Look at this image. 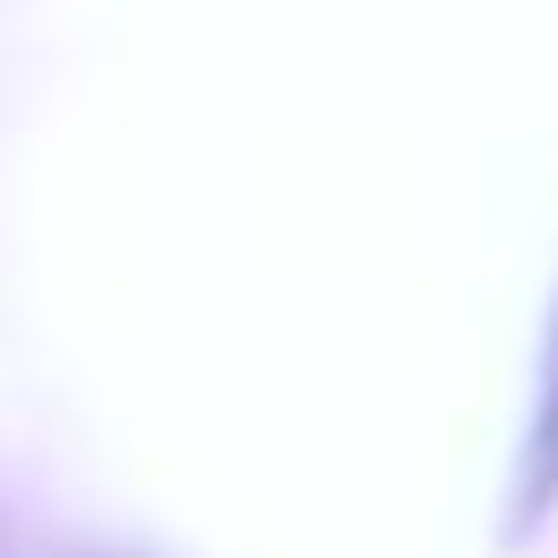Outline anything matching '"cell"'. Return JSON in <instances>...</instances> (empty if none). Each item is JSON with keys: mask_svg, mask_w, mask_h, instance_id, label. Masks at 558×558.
Listing matches in <instances>:
<instances>
[{"mask_svg": "<svg viewBox=\"0 0 558 558\" xmlns=\"http://www.w3.org/2000/svg\"><path fill=\"white\" fill-rule=\"evenodd\" d=\"M558 514V305H549V340H541V375H532V410L514 436V480H506V541H532Z\"/></svg>", "mask_w": 558, "mask_h": 558, "instance_id": "obj_1", "label": "cell"}]
</instances>
